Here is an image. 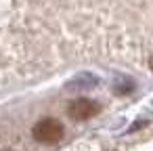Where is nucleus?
I'll use <instances>...</instances> for the list:
<instances>
[{
	"instance_id": "1",
	"label": "nucleus",
	"mask_w": 153,
	"mask_h": 151,
	"mask_svg": "<svg viewBox=\"0 0 153 151\" xmlns=\"http://www.w3.org/2000/svg\"><path fill=\"white\" fill-rule=\"evenodd\" d=\"M32 134L38 143L42 145H53V143H59L65 134L63 130V124L55 118H42L40 122H36V126L32 128Z\"/></svg>"
},
{
	"instance_id": "2",
	"label": "nucleus",
	"mask_w": 153,
	"mask_h": 151,
	"mask_svg": "<svg viewBox=\"0 0 153 151\" xmlns=\"http://www.w3.org/2000/svg\"><path fill=\"white\" fill-rule=\"evenodd\" d=\"M99 111H101V105L97 101H92V99H76V101H71L67 105V115L71 120H78V122L90 120Z\"/></svg>"
},
{
	"instance_id": "3",
	"label": "nucleus",
	"mask_w": 153,
	"mask_h": 151,
	"mask_svg": "<svg viewBox=\"0 0 153 151\" xmlns=\"http://www.w3.org/2000/svg\"><path fill=\"white\" fill-rule=\"evenodd\" d=\"M149 67H151V71H153V55H151V59H149Z\"/></svg>"
},
{
	"instance_id": "4",
	"label": "nucleus",
	"mask_w": 153,
	"mask_h": 151,
	"mask_svg": "<svg viewBox=\"0 0 153 151\" xmlns=\"http://www.w3.org/2000/svg\"><path fill=\"white\" fill-rule=\"evenodd\" d=\"M4 151H13V149H4Z\"/></svg>"
}]
</instances>
